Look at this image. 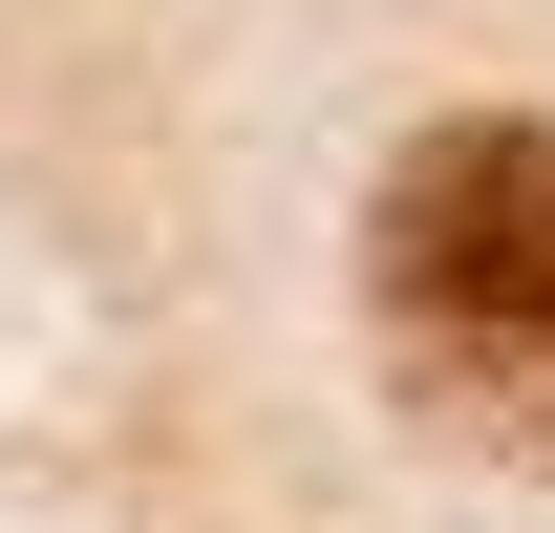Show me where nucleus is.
<instances>
[{"label":"nucleus","instance_id":"nucleus-1","mask_svg":"<svg viewBox=\"0 0 555 533\" xmlns=\"http://www.w3.org/2000/svg\"><path fill=\"white\" fill-rule=\"evenodd\" d=\"M363 299H385V363L449 427L555 448V129H513V107L427 129L363 213Z\"/></svg>","mask_w":555,"mask_h":533}]
</instances>
